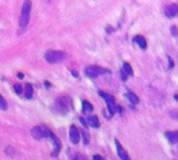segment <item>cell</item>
<instances>
[{
  "instance_id": "obj_1",
  "label": "cell",
  "mask_w": 178,
  "mask_h": 160,
  "mask_svg": "<svg viewBox=\"0 0 178 160\" xmlns=\"http://www.w3.org/2000/svg\"><path fill=\"white\" fill-rule=\"evenodd\" d=\"M31 1H24L23 6L21 9V15L19 18V26L21 28H24L27 26L31 18Z\"/></svg>"
},
{
  "instance_id": "obj_2",
  "label": "cell",
  "mask_w": 178,
  "mask_h": 160,
  "mask_svg": "<svg viewBox=\"0 0 178 160\" xmlns=\"http://www.w3.org/2000/svg\"><path fill=\"white\" fill-rule=\"evenodd\" d=\"M70 107H71V100L66 95H62V96L58 97L55 103V108L58 112L61 114H65L69 111Z\"/></svg>"
},
{
  "instance_id": "obj_3",
  "label": "cell",
  "mask_w": 178,
  "mask_h": 160,
  "mask_svg": "<svg viewBox=\"0 0 178 160\" xmlns=\"http://www.w3.org/2000/svg\"><path fill=\"white\" fill-rule=\"evenodd\" d=\"M44 58L48 63L57 64L64 61V59L66 58V55H65L64 51L61 50H48L46 51Z\"/></svg>"
},
{
  "instance_id": "obj_4",
  "label": "cell",
  "mask_w": 178,
  "mask_h": 160,
  "mask_svg": "<svg viewBox=\"0 0 178 160\" xmlns=\"http://www.w3.org/2000/svg\"><path fill=\"white\" fill-rule=\"evenodd\" d=\"M100 96H102L106 102L107 106H108V111L111 115H113L114 113L116 112V105H115V98H114L113 95L109 94V93H106L104 91H99Z\"/></svg>"
},
{
  "instance_id": "obj_5",
  "label": "cell",
  "mask_w": 178,
  "mask_h": 160,
  "mask_svg": "<svg viewBox=\"0 0 178 160\" xmlns=\"http://www.w3.org/2000/svg\"><path fill=\"white\" fill-rule=\"evenodd\" d=\"M108 72H110V71L107 69H103V68H101L97 65H90L85 69V73L89 78H96L97 75H103V73H108Z\"/></svg>"
},
{
  "instance_id": "obj_6",
  "label": "cell",
  "mask_w": 178,
  "mask_h": 160,
  "mask_svg": "<svg viewBox=\"0 0 178 160\" xmlns=\"http://www.w3.org/2000/svg\"><path fill=\"white\" fill-rule=\"evenodd\" d=\"M49 138L52 139V141L53 144V151L52 152V156L53 157H58V155H59L60 151H61V147H62V144H61V141L58 139V137L56 136L53 133L50 134Z\"/></svg>"
},
{
  "instance_id": "obj_7",
  "label": "cell",
  "mask_w": 178,
  "mask_h": 160,
  "mask_svg": "<svg viewBox=\"0 0 178 160\" xmlns=\"http://www.w3.org/2000/svg\"><path fill=\"white\" fill-rule=\"evenodd\" d=\"M69 138H70V141H71L74 144H79V141H80V133H79V130H78V128L75 127L74 125H70Z\"/></svg>"
},
{
  "instance_id": "obj_8",
  "label": "cell",
  "mask_w": 178,
  "mask_h": 160,
  "mask_svg": "<svg viewBox=\"0 0 178 160\" xmlns=\"http://www.w3.org/2000/svg\"><path fill=\"white\" fill-rule=\"evenodd\" d=\"M115 146H116V150H118V157L121 158L122 160H131V158L129 157L128 153L125 151L122 144H119V141L118 139H115Z\"/></svg>"
},
{
  "instance_id": "obj_9",
  "label": "cell",
  "mask_w": 178,
  "mask_h": 160,
  "mask_svg": "<svg viewBox=\"0 0 178 160\" xmlns=\"http://www.w3.org/2000/svg\"><path fill=\"white\" fill-rule=\"evenodd\" d=\"M165 14L169 18H173L178 14V5H169L165 7Z\"/></svg>"
},
{
  "instance_id": "obj_10",
  "label": "cell",
  "mask_w": 178,
  "mask_h": 160,
  "mask_svg": "<svg viewBox=\"0 0 178 160\" xmlns=\"http://www.w3.org/2000/svg\"><path fill=\"white\" fill-rule=\"evenodd\" d=\"M165 136L170 144H178V131L165 132Z\"/></svg>"
},
{
  "instance_id": "obj_11",
  "label": "cell",
  "mask_w": 178,
  "mask_h": 160,
  "mask_svg": "<svg viewBox=\"0 0 178 160\" xmlns=\"http://www.w3.org/2000/svg\"><path fill=\"white\" fill-rule=\"evenodd\" d=\"M31 135L35 139H41L42 136V125H36L31 129Z\"/></svg>"
},
{
  "instance_id": "obj_12",
  "label": "cell",
  "mask_w": 178,
  "mask_h": 160,
  "mask_svg": "<svg viewBox=\"0 0 178 160\" xmlns=\"http://www.w3.org/2000/svg\"><path fill=\"white\" fill-rule=\"evenodd\" d=\"M133 41L135 42V43L137 44V45L140 46L141 49L147 48V41H146V39L143 38V36H135L133 38Z\"/></svg>"
},
{
  "instance_id": "obj_13",
  "label": "cell",
  "mask_w": 178,
  "mask_h": 160,
  "mask_svg": "<svg viewBox=\"0 0 178 160\" xmlns=\"http://www.w3.org/2000/svg\"><path fill=\"white\" fill-rule=\"evenodd\" d=\"M87 122H88V124L91 125L92 128H99L100 127V120L97 118L96 115H90L88 117V119H87Z\"/></svg>"
},
{
  "instance_id": "obj_14",
  "label": "cell",
  "mask_w": 178,
  "mask_h": 160,
  "mask_svg": "<svg viewBox=\"0 0 178 160\" xmlns=\"http://www.w3.org/2000/svg\"><path fill=\"white\" fill-rule=\"evenodd\" d=\"M126 96L128 97L129 102H130L131 104L136 105V104H138V103H140V98H138V96L135 94V93L131 92V91H129V92H127Z\"/></svg>"
},
{
  "instance_id": "obj_15",
  "label": "cell",
  "mask_w": 178,
  "mask_h": 160,
  "mask_svg": "<svg viewBox=\"0 0 178 160\" xmlns=\"http://www.w3.org/2000/svg\"><path fill=\"white\" fill-rule=\"evenodd\" d=\"M33 93H34L33 86H31V84L27 83L25 85V97L28 98V100H31V98L33 97Z\"/></svg>"
},
{
  "instance_id": "obj_16",
  "label": "cell",
  "mask_w": 178,
  "mask_h": 160,
  "mask_svg": "<svg viewBox=\"0 0 178 160\" xmlns=\"http://www.w3.org/2000/svg\"><path fill=\"white\" fill-rule=\"evenodd\" d=\"M82 106H83V111L84 112H91L92 110H93V106L90 104L89 102H87V100H83Z\"/></svg>"
},
{
  "instance_id": "obj_17",
  "label": "cell",
  "mask_w": 178,
  "mask_h": 160,
  "mask_svg": "<svg viewBox=\"0 0 178 160\" xmlns=\"http://www.w3.org/2000/svg\"><path fill=\"white\" fill-rule=\"evenodd\" d=\"M123 70H124V72H125L127 75H133V70H132V68H131V65L129 63H127V62L124 63Z\"/></svg>"
},
{
  "instance_id": "obj_18",
  "label": "cell",
  "mask_w": 178,
  "mask_h": 160,
  "mask_svg": "<svg viewBox=\"0 0 178 160\" xmlns=\"http://www.w3.org/2000/svg\"><path fill=\"white\" fill-rule=\"evenodd\" d=\"M0 109L1 110H6L8 109V103H6L5 98L0 94Z\"/></svg>"
},
{
  "instance_id": "obj_19",
  "label": "cell",
  "mask_w": 178,
  "mask_h": 160,
  "mask_svg": "<svg viewBox=\"0 0 178 160\" xmlns=\"http://www.w3.org/2000/svg\"><path fill=\"white\" fill-rule=\"evenodd\" d=\"M82 133H83V138H84V144H89V134H88V132L82 131Z\"/></svg>"
},
{
  "instance_id": "obj_20",
  "label": "cell",
  "mask_w": 178,
  "mask_h": 160,
  "mask_svg": "<svg viewBox=\"0 0 178 160\" xmlns=\"http://www.w3.org/2000/svg\"><path fill=\"white\" fill-rule=\"evenodd\" d=\"M14 89H15L16 93H18V94L22 93V87H21L20 84H15V85H14Z\"/></svg>"
},
{
  "instance_id": "obj_21",
  "label": "cell",
  "mask_w": 178,
  "mask_h": 160,
  "mask_svg": "<svg viewBox=\"0 0 178 160\" xmlns=\"http://www.w3.org/2000/svg\"><path fill=\"white\" fill-rule=\"evenodd\" d=\"M5 152L8 153L9 155H11V156H13V152H15V150L13 149V147H6L5 149Z\"/></svg>"
},
{
  "instance_id": "obj_22",
  "label": "cell",
  "mask_w": 178,
  "mask_h": 160,
  "mask_svg": "<svg viewBox=\"0 0 178 160\" xmlns=\"http://www.w3.org/2000/svg\"><path fill=\"white\" fill-rule=\"evenodd\" d=\"M121 78H122V80H123V81H126L127 80V75H126L125 72H124V70L121 71Z\"/></svg>"
},
{
  "instance_id": "obj_23",
  "label": "cell",
  "mask_w": 178,
  "mask_h": 160,
  "mask_svg": "<svg viewBox=\"0 0 178 160\" xmlns=\"http://www.w3.org/2000/svg\"><path fill=\"white\" fill-rule=\"evenodd\" d=\"M80 122H81V124L83 125H85V127H88V125H87V122L86 120H85L84 118H83V117H81V118H80Z\"/></svg>"
},
{
  "instance_id": "obj_24",
  "label": "cell",
  "mask_w": 178,
  "mask_h": 160,
  "mask_svg": "<svg viewBox=\"0 0 178 160\" xmlns=\"http://www.w3.org/2000/svg\"><path fill=\"white\" fill-rule=\"evenodd\" d=\"M93 160H105V159L102 156H100V155H94V156H93Z\"/></svg>"
},
{
  "instance_id": "obj_25",
  "label": "cell",
  "mask_w": 178,
  "mask_h": 160,
  "mask_svg": "<svg viewBox=\"0 0 178 160\" xmlns=\"http://www.w3.org/2000/svg\"><path fill=\"white\" fill-rule=\"evenodd\" d=\"M71 73H72V75H74V78H78V77H79V73H78V71L71 70Z\"/></svg>"
},
{
  "instance_id": "obj_26",
  "label": "cell",
  "mask_w": 178,
  "mask_h": 160,
  "mask_svg": "<svg viewBox=\"0 0 178 160\" xmlns=\"http://www.w3.org/2000/svg\"><path fill=\"white\" fill-rule=\"evenodd\" d=\"M168 59H169V61H170V68H172L173 66H174V63H172V59H171L170 56H168Z\"/></svg>"
},
{
  "instance_id": "obj_27",
  "label": "cell",
  "mask_w": 178,
  "mask_h": 160,
  "mask_svg": "<svg viewBox=\"0 0 178 160\" xmlns=\"http://www.w3.org/2000/svg\"><path fill=\"white\" fill-rule=\"evenodd\" d=\"M18 77H19V78H23V73L19 72V73H18Z\"/></svg>"
}]
</instances>
